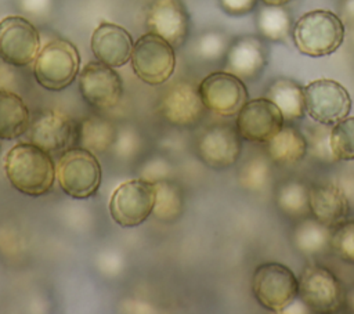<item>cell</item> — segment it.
Listing matches in <instances>:
<instances>
[{
  "label": "cell",
  "mask_w": 354,
  "mask_h": 314,
  "mask_svg": "<svg viewBox=\"0 0 354 314\" xmlns=\"http://www.w3.org/2000/svg\"><path fill=\"white\" fill-rule=\"evenodd\" d=\"M205 109L198 89L188 82L173 84L159 101L160 115L176 126H192L198 123Z\"/></svg>",
  "instance_id": "obj_16"
},
{
  "label": "cell",
  "mask_w": 354,
  "mask_h": 314,
  "mask_svg": "<svg viewBox=\"0 0 354 314\" xmlns=\"http://www.w3.org/2000/svg\"><path fill=\"white\" fill-rule=\"evenodd\" d=\"M116 140L115 126L98 116L83 118L77 122V144L91 152L106 151Z\"/></svg>",
  "instance_id": "obj_25"
},
{
  "label": "cell",
  "mask_w": 354,
  "mask_h": 314,
  "mask_svg": "<svg viewBox=\"0 0 354 314\" xmlns=\"http://www.w3.org/2000/svg\"><path fill=\"white\" fill-rule=\"evenodd\" d=\"M308 202L311 216L330 228L344 221L350 212L344 190L333 183L313 184L308 192Z\"/></svg>",
  "instance_id": "obj_19"
},
{
  "label": "cell",
  "mask_w": 354,
  "mask_h": 314,
  "mask_svg": "<svg viewBox=\"0 0 354 314\" xmlns=\"http://www.w3.org/2000/svg\"><path fill=\"white\" fill-rule=\"evenodd\" d=\"M130 61L140 80L159 86L167 82L174 72V47L160 36L148 32L134 43Z\"/></svg>",
  "instance_id": "obj_7"
},
{
  "label": "cell",
  "mask_w": 354,
  "mask_h": 314,
  "mask_svg": "<svg viewBox=\"0 0 354 314\" xmlns=\"http://www.w3.org/2000/svg\"><path fill=\"white\" fill-rule=\"evenodd\" d=\"M183 194L169 181L155 183V205L152 213L162 221L177 220L183 213Z\"/></svg>",
  "instance_id": "obj_27"
},
{
  "label": "cell",
  "mask_w": 354,
  "mask_h": 314,
  "mask_svg": "<svg viewBox=\"0 0 354 314\" xmlns=\"http://www.w3.org/2000/svg\"><path fill=\"white\" fill-rule=\"evenodd\" d=\"M61 190L71 198L87 199L101 184V166L94 154L82 147H73L62 154L55 167Z\"/></svg>",
  "instance_id": "obj_3"
},
{
  "label": "cell",
  "mask_w": 354,
  "mask_h": 314,
  "mask_svg": "<svg viewBox=\"0 0 354 314\" xmlns=\"http://www.w3.org/2000/svg\"><path fill=\"white\" fill-rule=\"evenodd\" d=\"M155 183L133 178L122 183L109 199V213L124 228L142 224L153 210Z\"/></svg>",
  "instance_id": "obj_8"
},
{
  "label": "cell",
  "mask_w": 354,
  "mask_h": 314,
  "mask_svg": "<svg viewBox=\"0 0 354 314\" xmlns=\"http://www.w3.org/2000/svg\"><path fill=\"white\" fill-rule=\"evenodd\" d=\"M261 35L270 40H282L290 29V17L282 6L264 7L257 19Z\"/></svg>",
  "instance_id": "obj_28"
},
{
  "label": "cell",
  "mask_w": 354,
  "mask_h": 314,
  "mask_svg": "<svg viewBox=\"0 0 354 314\" xmlns=\"http://www.w3.org/2000/svg\"><path fill=\"white\" fill-rule=\"evenodd\" d=\"M283 122L279 108L261 97L246 101L238 112L235 127L243 140L266 144L283 127Z\"/></svg>",
  "instance_id": "obj_13"
},
{
  "label": "cell",
  "mask_w": 354,
  "mask_h": 314,
  "mask_svg": "<svg viewBox=\"0 0 354 314\" xmlns=\"http://www.w3.org/2000/svg\"><path fill=\"white\" fill-rule=\"evenodd\" d=\"M29 142L48 154L65 152L77 144V122L55 109H43L30 119Z\"/></svg>",
  "instance_id": "obj_10"
},
{
  "label": "cell",
  "mask_w": 354,
  "mask_h": 314,
  "mask_svg": "<svg viewBox=\"0 0 354 314\" xmlns=\"http://www.w3.org/2000/svg\"><path fill=\"white\" fill-rule=\"evenodd\" d=\"M353 41H354V32H353Z\"/></svg>",
  "instance_id": "obj_38"
},
{
  "label": "cell",
  "mask_w": 354,
  "mask_h": 314,
  "mask_svg": "<svg viewBox=\"0 0 354 314\" xmlns=\"http://www.w3.org/2000/svg\"><path fill=\"white\" fill-rule=\"evenodd\" d=\"M80 69V55L75 44L64 39L50 40L35 59L36 82L51 91L68 87Z\"/></svg>",
  "instance_id": "obj_4"
},
{
  "label": "cell",
  "mask_w": 354,
  "mask_h": 314,
  "mask_svg": "<svg viewBox=\"0 0 354 314\" xmlns=\"http://www.w3.org/2000/svg\"><path fill=\"white\" fill-rule=\"evenodd\" d=\"M264 4L267 6H285L288 4L290 0H261Z\"/></svg>",
  "instance_id": "obj_37"
},
{
  "label": "cell",
  "mask_w": 354,
  "mask_h": 314,
  "mask_svg": "<svg viewBox=\"0 0 354 314\" xmlns=\"http://www.w3.org/2000/svg\"><path fill=\"white\" fill-rule=\"evenodd\" d=\"M303 89L306 113L317 123L332 126L351 111V97L336 80L317 79Z\"/></svg>",
  "instance_id": "obj_9"
},
{
  "label": "cell",
  "mask_w": 354,
  "mask_h": 314,
  "mask_svg": "<svg viewBox=\"0 0 354 314\" xmlns=\"http://www.w3.org/2000/svg\"><path fill=\"white\" fill-rule=\"evenodd\" d=\"M82 97L94 108L111 109L122 98L123 83L119 73L100 61L88 62L79 76Z\"/></svg>",
  "instance_id": "obj_14"
},
{
  "label": "cell",
  "mask_w": 354,
  "mask_h": 314,
  "mask_svg": "<svg viewBox=\"0 0 354 314\" xmlns=\"http://www.w3.org/2000/svg\"><path fill=\"white\" fill-rule=\"evenodd\" d=\"M29 123V111L22 98L8 90H0V138L21 137L26 133Z\"/></svg>",
  "instance_id": "obj_22"
},
{
  "label": "cell",
  "mask_w": 354,
  "mask_h": 314,
  "mask_svg": "<svg viewBox=\"0 0 354 314\" xmlns=\"http://www.w3.org/2000/svg\"><path fill=\"white\" fill-rule=\"evenodd\" d=\"M329 141L336 160H354V116L332 124Z\"/></svg>",
  "instance_id": "obj_29"
},
{
  "label": "cell",
  "mask_w": 354,
  "mask_h": 314,
  "mask_svg": "<svg viewBox=\"0 0 354 314\" xmlns=\"http://www.w3.org/2000/svg\"><path fill=\"white\" fill-rule=\"evenodd\" d=\"M346 308L354 313V284L346 289Z\"/></svg>",
  "instance_id": "obj_36"
},
{
  "label": "cell",
  "mask_w": 354,
  "mask_h": 314,
  "mask_svg": "<svg viewBox=\"0 0 354 314\" xmlns=\"http://www.w3.org/2000/svg\"><path fill=\"white\" fill-rule=\"evenodd\" d=\"M266 151L271 162L281 166H293L306 156L308 148L301 131L293 126H283L266 142Z\"/></svg>",
  "instance_id": "obj_21"
},
{
  "label": "cell",
  "mask_w": 354,
  "mask_h": 314,
  "mask_svg": "<svg viewBox=\"0 0 354 314\" xmlns=\"http://www.w3.org/2000/svg\"><path fill=\"white\" fill-rule=\"evenodd\" d=\"M332 228L314 217L300 219L293 230V245L303 255H318L329 248Z\"/></svg>",
  "instance_id": "obj_24"
},
{
  "label": "cell",
  "mask_w": 354,
  "mask_h": 314,
  "mask_svg": "<svg viewBox=\"0 0 354 314\" xmlns=\"http://www.w3.org/2000/svg\"><path fill=\"white\" fill-rule=\"evenodd\" d=\"M202 47H203V51L207 54V55H217L220 54V51H223L224 48V41H223V37L218 36V35H209L203 39V43H202Z\"/></svg>",
  "instance_id": "obj_34"
},
{
  "label": "cell",
  "mask_w": 354,
  "mask_h": 314,
  "mask_svg": "<svg viewBox=\"0 0 354 314\" xmlns=\"http://www.w3.org/2000/svg\"><path fill=\"white\" fill-rule=\"evenodd\" d=\"M266 98L272 101L279 108L283 119L288 122L300 119L306 113L304 89L293 80H275L268 87Z\"/></svg>",
  "instance_id": "obj_23"
},
{
  "label": "cell",
  "mask_w": 354,
  "mask_h": 314,
  "mask_svg": "<svg viewBox=\"0 0 354 314\" xmlns=\"http://www.w3.org/2000/svg\"><path fill=\"white\" fill-rule=\"evenodd\" d=\"M329 249L340 260L354 264V220H344L332 227Z\"/></svg>",
  "instance_id": "obj_31"
},
{
  "label": "cell",
  "mask_w": 354,
  "mask_h": 314,
  "mask_svg": "<svg viewBox=\"0 0 354 314\" xmlns=\"http://www.w3.org/2000/svg\"><path fill=\"white\" fill-rule=\"evenodd\" d=\"M147 28L173 47H180L188 35V17L178 0H155L147 14Z\"/></svg>",
  "instance_id": "obj_17"
},
{
  "label": "cell",
  "mask_w": 354,
  "mask_h": 314,
  "mask_svg": "<svg viewBox=\"0 0 354 314\" xmlns=\"http://www.w3.org/2000/svg\"><path fill=\"white\" fill-rule=\"evenodd\" d=\"M4 170L11 185L28 196L47 194L55 180V166L50 154L32 142L14 145L4 159Z\"/></svg>",
  "instance_id": "obj_1"
},
{
  "label": "cell",
  "mask_w": 354,
  "mask_h": 314,
  "mask_svg": "<svg viewBox=\"0 0 354 314\" xmlns=\"http://www.w3.org/2000/svg\"><path fill=\"white\" fill-rule=\"evenodd\" d=\"M296 48L308 57H325L335 53L344 40V24L329 10H311L293 25Z\"/></svg>",
  "instance_id": "obj_2"
},
{
  "label": "cell",
  "mask_w": 354,
  "mask_h": 314,
  "mask_svg": "<svg viewBox=\"0 0 354 314\" xmlns=\"http://www.w3.org/2000/svg\"><path fill=\"white\" fill-rule=\"evenodd\" d=\"M308 192L310 187L303 181L286 180L275 190V203L286 216L300 220L311 214Z\"/></svg>",
  "instance_id": "obj_26"
},
{
  "label": "cell",
  "mask_w": 354,
  "mask_h": 314,
  "mask_svg": "<svg viewBox=\"0 0 354 314\" xmlns=\"http://www.w3.org/2000/svg\"><path fill=\"white\" fill-rule=\"evenodd\" d=\"M267 64L263 43L252 36L238 39L228 50L227 69L241 79L256 77Z\"/></svg>",
  "instance_id": "obj_20"
},
{
  "label": "cell",
  "mask_w": 354,
  "mask_h": 314,
  "mask_svg": "<svg viewBox=\"0 0 354 314\" xmlns=\"http://www.w3.org/2000/svg\"><path fill=\"white\" fill-rule=\"evenodd\" d=\"M342 15L344 21L354 25V0H343Z\"/></svg>",
  "instance_id": "obj_35"
},
{
  "label": "cell",
  "mask_w": 354,
  "mask_h": 314,
  "mask_svg": "<svg viewBox=\"0 0 354 314\" xmlns=\"http://www.w3.org/2000/svg\"><path fill=\"white\" fill-rule=\"evenodd\" d=\"M40 47V35L24 17L10 15L0 21V58L14 66L35 62Z\"/></svg>",
  "instance_id": "obj_11"
},
{
  "label": "cell",
  "mask_w": 354,
  "mask_h": 314,
  "mask_svg": "<svg viewBox=\"0 0 354 314\" xmlns=\"http://www.w3.org/2000/svg\"><path fill=\"white\" fill-rule=\"evenodd\" d=\"M330 127L329 124H322L317 123L311 124L306 129V140H307V148L311 152V155L322 162L332 163L336 162V158L332 154L330 149Z\"/></svg>",
  "instance_id": "obj_32"
},
{
  "label": "cell",
  "mask_w": 354,
  "mask_h": 314,
  "mask_svg": "<svg viewBox=\"0 0 354 314\" xmlns=\"http://www.w3.org/2000/svg\"><path fill=\"white\" fill-rule=\"evenodd\" d=\"M206 109L220 115H236L248 101V90L241 77L231 72H213L198 87Z\"/></svg>",
  "instance_id": "obj_12"
},
{
  "label": "cell",
  "mask_w": 354,
  "mask_h": 314,
  "mask_svg": "<svg viewBox=\"0 0 354 314\" xmlns=\"http://www.w3.org/2000/svg\"><path fill=\"white\" fill-rule=\"evenodd\" d=\"M242 137L236 127L230 124H214L206 129L198 140V155L201 160L213 169L232 166L242 151Z\"/></svg>",
  "instance_id": "obj_15"
},
{
  "label": "cell",
  "mask_w": 354,
  "mask_h": 314,
  "mask_svg": "<svg viewBox=\"0 0 354 314\" xmlns=\"http://www.w3.org/2000/svg\"><path fill=\"white\" fill-rule=\"evenodd\" d=\"M133 46L130 33L112 22H101L91 35V51L94 57L97 61L112 68L127 64Z\"/></svg>",
  "instance_id": "obj_18"
},
{
  "label": "cell",
  "mask_w": 354,
  "mask_h": 314,
  "mask_svg": "<svg viewBox=\"0 0 354 314\" xmlns=\"http://www.w3.org/2000/svg\"><path fill=\"white\" fill-rule=\"evenodd\" d=\"M257 0H220L221 7L230 14H246L253 10Z\"/></svg>",
  "instance_id": "obj_33"
},
{
  "label": "cell",
  "mask_w": 354,
  "mask_h": 314,
  "mask_svg": "<svg viewBox=\"0 0 354 314\" xmlns=\"http://www.w3.org/2000/svg\"><path fill=\"white\" fill-rule=\"evenodd\" d=\"M271 178L270 158L257 155L250 158L239 172V183L250 191H260L268 185Z\"/></svg>",
  "instance_id": "obj_30"
},
{
  "label": "cell",
  "mask_w": 354,
  "mask_h": 314,
  "mask_svg": "<svg viewBox=\"0 0 354 314\" xmlns=\"http://www.w3.org/2000/svg\"><path fill=\"white\" fill-rule=\"evenodd\" d=\"M299 290V279L285 264L266 261L256 267L252 277V292L261 307L281 313L292 304Z\"/></svg>",
  "instance_id": "obj_5"
},
{
  "label": "cell",
  "mask_w": 354,
  "mask_h": 314,
  "mask_svg": "<svg viewBox=\"0 0 354 314\" xmlns=\"http://www.w3.org/2000/svg\"><path fill=\"white\" fill-rule=\"evenodd\" d=\"M297 295L314 313H337L346 307V288L326 267L308 264L299 278Z\"/></svg>",
  "instance_id": "obj_6"
}]
</instances>
